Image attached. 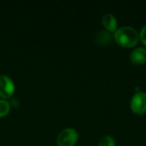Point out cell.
<instances>
[{"mask_svg":"<svg viewBox=\"0 0 146 146\" xmlns=\"http://www.w3.org/2000/svg\"><path fill=\"white\" fill-rule=\"evenodd\" d=\"M139 35L136 29L131 27H121L115 33V39L124 47H132L139 41Z\"/></svg>","mask_w":146,"mask_h":146,"instance_id":"1","label":"cell"},{"mask_svg":"<svg viewBox=\"0 0 146 146\" xmlns=\"http://www.w3.org/2000/svg\"><path fill=\"white\" fill-rule=\"evenodd\" d=\"M78 140V133L73 128L62 130L57 137L58 146H73Z\"/></svg>","mask_w":146,"mask_h":146,"instance_id":"2","label":"cell"},{"mask_svg":"<svg viewBox=\"0 0 146 146\" xmlns=\"http://www.w3.org/2000/svg\"><path fill=\"white\" fill-rule=\"evenodd\" d=\"M131 109L136 114H143L146 111V93L139 92L133 95L131 100Z\"/></svg>","mask_w":146,"mask_h":146,"instance_id":"3","label":"cell"},{"mask_svg":"<svg viewBox=\"0 0 146 146\" xmlns=\"http://www.w3.org/2000/svg\"><path fill=\"white\" fill-rule=\"evenodd\" d=\"M15 91V86L11 79L5 75H0V97L8 98L12 96Z\"/></svg>","mask_w":146,"mask_h":146,"instance_id":"4","label":"cell"},{"mask_svg":"<svg viewBox=\"0 0 146 146\" xmlns=\"http://www.w3.org/2000/svg\"><path fill=\"white\" fill-rule=\"evenodd\" d=\"M131 61L135 64H143L146 62V48L138 47L135 48L131 53Z\"/></svg>","mask_w":146,"mask_h":146,"instance_id":"5","label":"cell"},{"mask_svg":"<svg viewBox=\"0 0 146 146\" xmlns=\"http://www.w3.org/2000/svg\"><path fill=\"white\" fill-rule=\"evenodd\" d=\"M103 24L106 27V29L110 31H115L117 27V21L115 17L112 14H105L103 16Z\"/></svg>","mask_w":146,"mask_h":146,"instance_id":"6","label":"cell"},{"mask_svg":"<svg viewBox=\"0 0 146 146\" xmlns=\"http://www.w3.org/2000/svg\"><path fill=\"white\" fill-rule=\"evenodd\" d=\"M97 41L99 44H108L110 41V35L108 32L106 31H101L98 33V34L97 35Z\"/></svg>","mask_w":146,"mask_h":146,"instance_id":"7","label":"cell"},{"mask_svg":"<svg viewBox=\"0 0 146 146\" xmlns=\"http://www.w3.org/2000/svg\"><path fill=\"white\" fill-rule=\"evenodd\" d=\"M98 146H115V142L111 136L107 135L100 139Z\"/></svg>","mask_w":146,"mask_h":146,"instance_id":"8","label":"cell"},{"mask_svg":"<svg viewBox=\"0 0 146 146\" xmlns=\"http://www.w3.org/2000/svg\"><path fill=\"white\" fill-rule=\"evenodd\" d=\"M9 104L5 100H0V118L5 116L9 111Z\"/></svg>","mask_w":146,"mask_h":146,"instance_id":"9","label":"cell"},{"mask_svg":"<svg viewBox=\"0 0 146 146\" xmlns=\"http://www.w3.org/2000/svg\"><path fill=\"white\" fill-rule=\"evenodd\" d=\"M140 38H141V41L146 45V24L143 27V28L141 29V32H140Z\"/></svg>","mask_w":146,"mask_h":146,"instance_id":"10","label":"cell"}]
</instances>
